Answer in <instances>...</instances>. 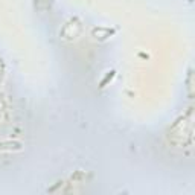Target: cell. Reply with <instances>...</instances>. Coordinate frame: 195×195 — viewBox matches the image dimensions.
I'll return each mask as SVG.
<instances>
[{"mask_svg": "<svg viewBox=\"0 0 195 195\" xmlns=\"http://www.w3.org/2000/svg\"><path fill=\"white\" fill-rule=\"evenodd\" d=\"M20 149L22 148V143H18V142H3V143H0V149Z\"/></svg>", "mask_w": 195, "mask_h": 195, "instance_id": "obj_1", "label": "cell"}, {"mask_svg": "<svg viewBox=\"0 0 195 195\" xmlns=\"http://www.w3.org/2000/svg\"><path fill=\"white\" fill-rule=\"evenodd\" d=\"M115 73H116L115 70H110L108 73H107V75L104 76V79H102L101 83H99V87H101V88H102V87H105V86H107V83H108V81H111V79H113V76H115Z\"/></svg>", "mask_w": 195, "mask_h": 195, "instance_id": "obj_2", "label": "cell"}]
</instances>
